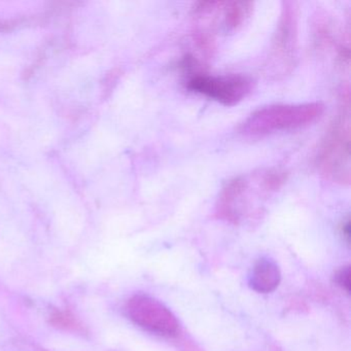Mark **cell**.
<instances>
[{
	"instance_id": "6da1fadb",
	"label": "cell",
	"mask_w": 351,
	"mask_h": 351,
	"mask_svg": "<svg viewBox=\"0 0 351 351\" xmlns=\"http://www.w3.org/2000/svg\"><path fill=\"white\" fill-rule=\"evenodd\" d=\"M287 178V172L279 168L254 170L233 178L219 193L215 205L217 217L232 223L258 217Z\"/></svg>"
},
{
	"instance_id": "7a4b0ae2",
	"label": "cell",
	"mask_w": 351,
	"mask_h": 351,
	"mask_svg": "<svg viewBox=\"0 0 351 351\" xmlns=\"http://www.w3.org/2000/svg\"><path fill=\"white\" fill-rule=\"evenodd\" d=\"M350 94L342 90L338 112L330 123L318 154V168L326 180L349 186L350 184Z\"/></svg>"
},
{
	"instance_id": "3957f363",
	"label": "cell",
	"mask_w": 351,
	"mask_h": 351,
	"mask_svg": "<svg viewBox=\"0 0 351 351\" xmlns=\"http://www.w3.org/2000/svg\"><path fill=\"white\" fill-rule=\"evenodd\" d=\"M324 104L308 102L299 104H273L258 108L239 125L240 134L258 137L282 131L305 128L322 118Z\"/></svg>"
},
{
	"instance_id": "277c9868",
	"label": "cell",
	"mask_w": 351,
	"mask_h": 351,
	"mask_svg": "<svg viewBox=\"0 0 351 351\" xmlns=\"http://www.w3.org/2000/svg\"><path fill=\"white\" fill-rule=\"evenodd\" d=\"M299 8L295 1H283L276 32L271 43L266 73L282 79L297 65L299 46Z\"/></svg>"
},
{
	"instance_id": "5b68a950",
	"label": "cell",
	"mask_w": 351,
	"mask_h": 351,
	"mask_svg": "<svg viewBox=\"0 0 351 351\" xmlns=\"http://www.w3.org/2000/svg\"><path fill=\"white\" fill-rule=\"evenodd\" d=\"M186 89L215 100L225 106H237L250 95L254 89V81L248 75H211L195 73L189 77Z\"/></svg>"
},
{
	"instance_id": "8992f818",
	"label": "cell",
	"mask_w": 351,
	"mask_h": 351,
	"mask_svg": "<svg viewBox=\"0 0 351 351\" xmlns=\"http://www.w3.org/2000/svg\"><path fill=\"white\" fill-rule=\"evenodd\" d=\"M126 312L135 324L153 334L176 337L180 332V322L173 312L151 295H133L127 302Z\"/></svg>"
},
{
	"instance_id": "52a82bcc",
	"label": "cell",
	"mask_w": 351,
	"mask_h": 351,
	"mask_svg": "<svg viewBox=\"0 0 351 351\" xmlns=\"http://www.w3.org/2000/svg\"><path fill=\"white\" fill-rule=\"evenodd\" d=\"M254 3L250 1H221L219 5V24L221 34H234L243 27L252 17Z\"/></svg>"
},
{
	"instance_id": "ba28073f",
	"label": "cell",
	"mask_w": 351,
	"mask_h": 351,
	"mask_svg": "<svg viewBox=\"0 0 351 351\" xmlns=\"http://www.w3.org/2000/svg\"><path fill=\"white\" fill-rule=\"evenodd\" d=\"M281 280L278 265L268 258H262L254 264L250 276V285L260 293L275 291Z\"/></svg>"
},
{
	"instance_id": "9c48e42d",
	"label": "cell",
	"mask_w": 351,
	"mask_h": 351,
	"mask_svg": "<svg viewBox=\"0 0 351 351\" xmlns=\"http://www.w3.org/2000/svg\"><path fill=\"white\" fill-rule=\"evenodd\" d=\"M335 283L349 293L350 291V267H342L334 275Z\"/></svg>"
},
{
	"instance_id": "30bf717a",
	"label": "cell",
	"mask_w": 351,
	"mask_h": 351,
	"mask_svg": "<svg viewBox=\"0 0 351 351\" xmlns=\"http://www.w3.org/2000/svg\"><path fill=\"white\" fill-rule=\"evenodd\" d=\"M342 232L343 235L346 237L347 241H349V238H350V223H349V221H347L346 223L343 225Z\"/></svg>"
}]
</instances>
